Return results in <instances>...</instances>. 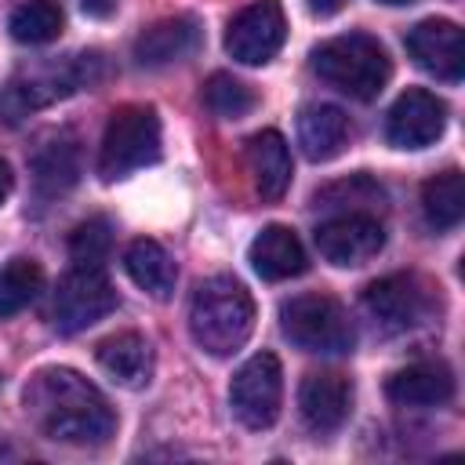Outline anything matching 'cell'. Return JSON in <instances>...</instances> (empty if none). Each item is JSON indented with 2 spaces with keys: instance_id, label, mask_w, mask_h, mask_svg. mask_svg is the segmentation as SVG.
<instances>
[{
  "instance_id": "obj_28",
  "label": "cell",
  "mask_w": 465,
  "mask_h": 465,
  "mask_svg": "<svg viewBox=\"0 0 465 465\" xmlns=\"http://www.w3.org/2000/svg\"><path fill=\"white\" fill-rule=\"evenodd\" d=\"M113 247V225L105 218H87L69 236V258L76 269H102Z\"/></svg>"
},
{
  "instance_id": "obj_24",
  "label": "cell",
  "mask_w": 465,
  "mask_h": 465,
  "mask_svg": "<svg viewBox=\"0 0 465 465\" xmlns=\"http://www.w3.org/2000/svg\"><path fill=\"white\" fill-rule=\"evenodd\" d=\"M421 211H425V222L440 232H450L461 225L465 218V178L461 171H443V174H432L425 185H421Z\"/></svg>"
},
{
  "instance_id": "obj_1",
  "label": "cell",
  "mask_w": 465,
  "mask_h": 465,
  "mask_svg": "<svg viewBox=\"0 0 465 465\" xmlns=\"http://www.w3.org/2000/svg\"><path fill=\"white\" fill-rule=\"evenodd\" d=\"M22 407L36 432L58 443L98 447L116 432V411L73 367H40L22 392Z\"/></svg>"
},
{
  "instance_id": "obj_11",
  "label": "cell",
  "mask_w": 465,
  "mask_h": 465,
  "mask_svg": "<svg viewBox=\"0 0 465 465\" xmlns=\"http://www.w3.org/2000/svg\"><path fill=\"white\" fill-rule=\"evenodd\" d=\"M316 251L331 265H363L385 247V229L374 214H334L312 232Z\"/></svg>"
},
{
  "instance_id": "obj_23",
  "label": "cell",
  "mask_w": 465,
  "mask_h": 465,
  "mask_svg": "<svg viewBox=\"0 0 465 465\" xmlns=\"http://www.w3.org/2000/svg\"><path fill=\"white\" fill-rule=\"evenodd\" d=\"M381 203H385V189L367 171L349 174L341 182H331L312 196V207L331 211V214H374Z\"/></svg>"
},
{
  "instance_id": "obj_13",
  "label": "cell",
  "mask_w": 465,
  "mask_h": 465,
  "mask_svg": "<svg viewBox=\"0 0 465 465\" xmlns=\"http://www.w3.org/2000/svg\"><path fill=\"white\" fill-rule=\"evenodd\" d=\"M407 54L443 84H458L465 76V44L461 29L447 18H425L407 33Z\"/></svg>"
},
{
  "instance_id": "obj_9",
  "label": "cell",
  "mask_w": 465,
  "mask_h": 465,
  "mask_svg": "<svg viewBox=\"0 0 465 465\" xmlns=\"http://www.w3.org/2000/svg\"><path fill=\"white\" fill-rule=\"evenodd\" d=\"M287 40V18L276 0H258L243 7L225 29V51L240 65H265Z\"/></svg>"
},
{
  "instance_id": "obj_8",
  "label": "cell",
  "mask_w": 465,
  "mask_h": 465,
  "mask_svg": "<svg viewBox=\"0 0 465 465\" xmlns=\"http://www.w3.org/2000/svg\"><path fill=\"white\" fill-rule=\"evenodd\" d=\"M116 309V291L105 280L102 269H73L69 276H62L58 291H54V327L62 334H76L87 331L91 323H98L102 316H109Z\"/></svg>"
},
{
  "instance_id": "obj_31",
  "label": "cell",
  "mask_w": 465,
  "mask_h": 465,
  "mask_svg": "<svg viewBox=\"0 0 465 465\" xmlns=\"http://www.w3.org/2000/svg\"><path fill=\"white\" fill-rule=\"evenodd\" d=\"M11 185H15V174H11V163L0 156V207H4V200L11 196Z\"/></svg>"
},
{
  "instance_id": "obj_30",
  "label": "cell",
  "mask_w": 465,
  "mask_h": 465,
  "mask_svg": "<svg viewBox=\"0 0 465 465\" xmlns=\"http://www.w3.org/2000/svg\"><path fill=\"white\" fill-rule=\"evenodd\" d=\"M341 7H345V0H309V11L320 15V18H331V15H338Z\"/></svg>"
},
{
  "instance_id": "obj_26",
  "label": "cell",
  "mask_w": 465,
  "mask_h": 465,
  "mask_svg": "<svg viewBox=\"0 0 465 465\" xmlns=\"http://www.w3.org/2000/svg\"><path fill=\"white\" fill-rule=\"evenodd\" d=\"M44 287V269L33 258H11L0 269V320L22 312Z\"/></svg>"
},
{
  "instance_id": "obj_12",
  "label": "cell",
  "mask_w": 465,
  "mask_h": 465,
  "mask_svg": "<svg viewBox=\"0 0 465 465\" xmlns=\"http://www.w3.org/2000/svg\"><path fill=\"white\" fill-rule=\"evenodd\" d=\"M443 127H447V105L425 87L403 91L385 116V138L396 149H425L443 134Z\"/></svg>"
},
{
  "instance_id": "obj_14",
  "label": "cell",
  "mask_w": 465,
  "mask_h": 465,
  "mask_svg": "<svg viewBox=\"0 0 465 465\" xmlns=\"http://www.w3.org/2000/svg\"><path fill=\"white\" fill-rule=\"evenodd\" d=\"M298 411L312 432H334L352 411V385L338 371H312L298 389Z\"/></svg>"
},
{
  "instance_id": "obj_27",
  "label": "cell",
  "mask_w": 465,
  "mask_h": 465,
  "mask_svg": "<svg viewBox=\"0 0 465 465\" xmlns=\"http://www.w3.org/2000/svg\"><path fill=\"white\" fill-rule=\"evenodd\" d=\"M203 102H207V109L214 113V116H225V120H240V116H247L251 109H254V91L243 84V80H236V76H229V73H214L207 84H203Z\"/></svg>"
},
{
  "instance_id": "obj_6",
  "label": "cell",
  "mask_w": 465,
  "mask_h": 465,
  "mask_svg": "<svg viewBox=\"0 0 465 465\" xmlns=\"http://www.w3.org/2000/svg\"><path fill=\"white\" fill-rule=\"evenodd\" d=\"M91 69H102L98 54H76L73 62L58 65V69H40V73H18L4 84L0 91V120L4 124H18L29 113L73 94L76 87H87L94 80Z\"/></svg>"
},
{
  "instance_id": "obj_4",
  "label": "cell",
  "mask_w": 465,
  "mask_h": 465,
  "mask_svg": "<svg viewBox=\"0 0 465 465\" xmlns=\"http://www.w3.org/2000/svg\"><path fill=\"white\" fill-rule=\"evenodd\" d=\"M280 331L305 352L341 356L356 345V327L345 305L331 294H298L280 305Z\"/></svg>"
},
{
  "instance_id": "obj_25",
  "label": "cell",
  "mask_w": 465,
  "mask_h": 465,
  "mask_svg": "<svg viewBox=\"0 0 465 465\" xmlns=\"http://www.w3.org/2000/svg\"><path fill=\"white\" fill-rule=\"evenodd\" d=\"M62 7L54 0H22L15 11H11V36L18 44H51L58 33H62Z\"/></svg>"
},
{
  "instance_id": "obj_19",
  "label": "cell",
  "mask_w": 465,
  "mask_h": 465,
  "mask_svg": "<svg viewBox=\"0 0 465 465\" xmlns=\"http://www.w3.org/2000/svg\"><path fill=\"white\" fill-rule=\"evenodd\" d=\"M247 167L262 200H280L291 185V149L280 131H258L247 138Z\"/></svg>"
},
{
  "instance_id": "obj_22",
  "label": "cell",
  "mask_w": 465,
  "mask_h": 465,
  "mask_svg": "<svg viewBox=\"0 0 465 465\" xmlns=\"http://www.w3.org/2000/svg\"><path fill=\"white\" fill-rule=\"evenodd\" d=\"M124 269H127V276H131L149 298H156V302H167L171 291H174V280H178V269H174L171 254H167L156 240H145V236L127 247Z\"/></svg>"
},
{
  "instance_id": "obj_29",
  "label": "cell",
  "mask_w": 465,
  "mask_h": 465,
  "mask_svg": "<svg viewBox=\"0 0 465 465\" xmlns=\"http://www.w3.org/2000/svg\"><path fill=\"white\" fill-rule=\"evenodd\" d=\"M80 7L91 15V18H109L116 11V0H80Z\"/></svg>"
},
{
  "instance_id": "obj_10",
  "label": "cell",
  "mask_w": 465,
  "mask_h": 465,
  "mask_svg": "<svg viewBox=\"0 0 465 465\" xmlns=\"http://www.w3.org/2000/svg\"><path fill=\"white\" fill-rule=\"evenodd\" d=\"M363 309L367 316L374 320L378 331L385 334H403L411 331L414 323L425 320L429 312V294L421 287L418 276L411 272H392V276H381L374 283H367L363 291Z\"/></svg>"
},
{
  "instance_id": "obj_32",
  "label": "cell",
  "mask_w": 465,
  "mask_h": 465,
  "mask_svg": "<svg viewBox=\"0 0 465 465\" xmlns=\"http://www.w3.org/2000/svg\"><path fill=\"white\" fill-rule=\"evenodd\" d=\"M378 4H389V7H403V4H414V0H378Z\"/></svg>"
},
{
  "instance_id": "obj_3",
  "label": "cell",
  "mask_w": 465,
  "mask_h": 465,
  "mask_svg": "<svg viewBox=\"0 0 465 465\" xmlns=\"http://www.w3.org/2000/svg\"><path fill=\"white\" fill-rule=\"evenodd\" d=\"M312 69L320 80H327L331 87H338L341 94L360 98V102L378 98L392 73L385 47L367 33L331 36L327 44H320L312 51Z\"/></svg>"
},
{
  "instance_id": "obj_7",
  "label": "cell",
  "mask_w": 465,
  "mask_h": 465,
  "mask_svg": "<svg viewBox=\"0 0 465 465\" xmlns=\"http://www.w3.org/2000/svg\"><path fill=\"white\" fill-rule=\"evenodd\" d=\"M283 403V371L272 352H254L229 385V407L240 425L262 432L280 418Z\"/></svg>"
},
{
  "instance_id": "obj_5",
  "label": "cell",
  "mask_w": 465,
  "mask_h": 465,
  "mask_svg": "<svg viewBox=\"0 0 465 465\" xmlns=\"http://www.w3.org/2000/svg\"><path fill=\"white\" fill-rule=\"evenodd\" d=\"M160 160V116L149 105H120L102 134L98 174L102 182H116L145 163Z\"/></svg>"
},
{
  "instance_id": "obj_20",
  "label": "cell",
  "mask_w": 465,
  "mask_h": 465,
  "mask_svg": "<svg viewBox=\"0 0 465 465\" xmlns=\"http://www.w3.org/2000/svg\"><path fill=\"white\" fill-rule=\"evenodd\" d=\"M349 142V116L338 105L312 102L298 113V145L309 160H334Z\"/></svg>"
},
{
  "instance_id": "obj_16",
  "label": "cell",
  "mask_w": 465,
  "mask_h": 465,
  "mask_svg": "<svg viewBox=\"0 0 465 465\" xmlns=\"http://www.w3.org/2000/svg\"><path fill=\"white\" fill-rule=\"evenodd\" d=\"M200 44H203V29H200L196 18H185V15L182 18H163L134 40V62L145 65V69H160V65L189 58Z\"/></svg>"
},
{
  "instance_id": "obj_21",
  "label": "cell",
  "mask_w": 465,
  "mask_h": 465,
  "mask_svg": "<svg viewBox=\"0 0 465 465\" xmlns=\"http://www.w3.org/2000/svg\"><path fill=\"white\" fill-rule=\"evenodd\" d=\"M98 363L105 374H113V381L138 389L153 374V349L142 334L120 331V334H109L105 341H98Z\"/></svg>"
},
{
  "instance_id": "obj_18",
  "label": "cell",
  "mask_w": 465,
  "mask_h": 465,
  "mask_svg": "<svg viewBox=\"0 0 465 465\" xmlns=\"http://www.w3.org/2000/svg\"><path fill=\"white\" fill-rule=\"evenodd\" d=\"M29 167H33V182L44 196H58L65 193L76 174H80V149H76V138L69 131H51L36 142L33 156H29Z\"/></svg>"
},
{
  "instance_id": "obj_17",
  "label": "cell",
  "mask_w": 465,
  "mask_h": 465,
  "mask_svg": "<svg viewBox=\"0 0 465 465\" xmlns=\"http://www.w3.org/2000/svg\"><path fill=\"white\" fill-rule=\"evenodd\" d=\"M254 272L262 280H291V276H302L309 269V258H305V247L298 240V232L291 225H265L254 240H251V251H247Z\"/></svg>"
},
{
  "instance_id": "obj_15",
  "label": "cell",
  "mask_w": 465,
  "mask_h": 465,
  "mask_svg": "<svg viewBox=\"0 0 465 465\" xmlns=\"http://www.w3.org/2000/svg\"><path fill=\"white\" fill-rule=\"evenodd\" d=\"M385 396L396 407H440L454 396V371L440 360L411 363L385 381Z\"/></svg>"
},
{
  "instance_id": "obj_2",
  "label": "cell",
  "mask_w": 465,
  "mask_h": 465,
  "mask_svg": "<svg viewBox=\"0 0 465 465\" xmlns=\"http://www.w3.org/2000/svg\"><path fill=\"white\" fill-rule=\"evenodd\" d=\"M254 331L251 291L232 276H211L189 302V334L211 356H232Z\"/></svg>"
}]
</instances>
